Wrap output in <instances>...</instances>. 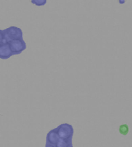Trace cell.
Listing matches in <instances>:
<instances>
[{"label": "cell", "mask_w": 132, "mask_h": 147, "mask_svg": "<svg viewBox=\"0 0 132 147\" xmlns=\"http://www.w3.org/2000/svg\"><path fill=\"white\" fill-rule=\"evenodd\" d=\"M5 37L7 42L14 40H21L23 39V33L22 31L19 27H10L3 30Z\"/></svg>", "instance_id": "cell-1"}, {"label": "cell", "mask_w": 132, "mask_h": 147, "mask_svg": "<svg viewBox=\"0 0 132 147\" xmlns=\"http://www.w3.org/2000/svg\"><path fill=\"white\" fill-rule=\"evenodd\" d=\"M57 133L59 135V138L68 140L69 138H72L73 135V128L72 125L69 123H63L60 124L59 127H56Z\"/></svg>", "instance_id": "cell-2"}, {"label": "cell", "mask_w": 132, "mask_h": 147, "mask_svg": "<svg viewBox=\"0 0 132 147\" xmlns=\"http://www.w3.org/2000/svg\"><path fill=\"white\" fill-rule=\"evenodd\" d=\"M8 45H9L13 55H19L22 51H24L26 48V42L24 41L23 39L11 40L8 42Z\"/></svg>", "instance_id": "cell-3"}, {"label": "cell", "mask_w": 132, "mask_h": 147, "mask_svg": "<svg viewBox=\"0 0 132 147\" xmlns=\"http://www.w3.org/2000/svg\"><path fill=\"white\" fill-rule=\"evenodd\" d=\"M13 55V53L10 49L8 43L0 45V59L7 60V59H9Z\"/></svg>", "instance_id": "cell-4"}, {"label": "cell", "mask_w": 132, "mask_h": 147, "mask_svg": "<svg viewBox=\"0 0 132 147\" xmlns=\"http://www.w3.org/2000/svg\"><path fill=\"white\" fill-rule=\"evenodd\" d=\"M59 135L57 133V130L56 128L51 130L46 136V143H49V144H51L55 146V144L57 143V141L59 140Z\"/></svg>", "instance_id": "cell-5"}, {"label": "cell", "mask_w": 132, "mask_h": 147, "mask_svg": "<svg viewBox=\"0 0 132 147\" xmlns=\"http://www.w3.org/2000/svg\"><path fill=\"white\" fill-rule=\"evenodd\" d=\"M72 138H69L68 140H64L59 138V140L57 141V143L55 144V147H68L70 145H73Z\"/></svg>", "instance_id": "cell-6"}, {"label": "cell", "mask_w": 132, "mask_h": 147, "mask_svg": "<svg viewBox=\"0 0 132 147\" xmlns=\"http://www.w3.org/2000/svg\"><path fill=\"white\" fill-rule=\"evenodd\" d=\"M119 132L124 136H126L129 132V127L127 124H122L119 127Z\"/></svg>", "instance_id": "cell-7"}, {"label": "cell", "mask_w": 132, "mask_h": 147, "mask_svg": "<svg viewBox=\"0 0 132 147\" xmlns=\"http://www.w3.org/2000/svg\"><path fill=\"white\" fill-rule=\"evenodd\" d=\"M5 43H8V42L6 40L4 32H3V30H0V45L5 44Z\"/></svg>", "instance_id": "cell-8"}, {"label": "cell", "mask_w": 132, "mask_h": 147, "mask_svg": "<svg viewBox=\"0 0 132 147\" xmlns=\"http://www.w3.org/2000/svg\"><path fill=\"white\" fill-rule=\"evenodd\" d=\"M46 0H32V3L36 6H43L46 3Z\"/></svg>", "instance_id": "cell-9"}, {"label": "cell", "mask_w": 132, "mask_h": 147, "mask_svg": "<svg viewBox=\"0 0 132 147\" xmlns=\"http://www.w3.org/2000/svg\"><path fill=\"white\" fill-rule=\"evenodd\" d=\"M46 147H55V146H54V145H51V144H49V143H46Z\"/></svg>", "instance_id": "cell-10"}, {"label": "cell", "mask_w": 132, "mask_h": 147, "mask_svg": "<svg viewBox=\"0 0 132 147\" xmlns=\"http://www.w3.org/2000/svg\"><path fill=\"white\" fill-rule=\"evenodd\" d=\"M68 147H73V145H70L69 146H68Z\"/></svg>", "instance_id": "cell-11"}]
</instances>
